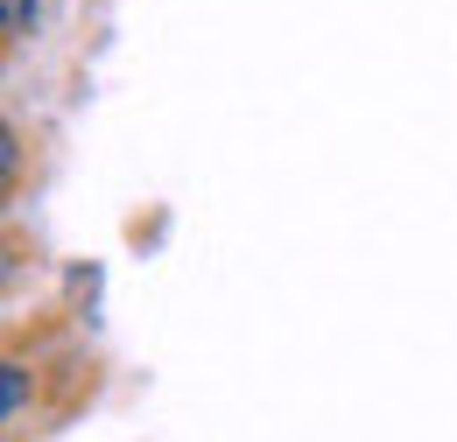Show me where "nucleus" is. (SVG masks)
I'll list each match as a JSON object with an SVG mask.
<instances>
[{"mask_svg": "<svg viewBox=\"0 0 457 442\" xmlns=\"http://www.w3.org/2000/svg\"><path fill=\"white\" fill-rule=\"evenodd\" d=\"M21 393H29L21 365H0V407H7V414H21Z\"/></svg>", "mask_w": 457, "mask_h": 442, "instance_id": "1", "label": "nucleus"}, {"mask_svg": "<svg viewBox=\"0 0 457 442\" xmlns=\"http://www.w3.org/2000/svg\"><path fill=\"white\" fill-rule=\"evenodd\" d=\"M29 14H36V0H7V36H21V29H29Z\"/></svg>", "mask_w": 457, "mask_h": 442, "instance_id": "2", "label": "nucleus"}]
</instances>
